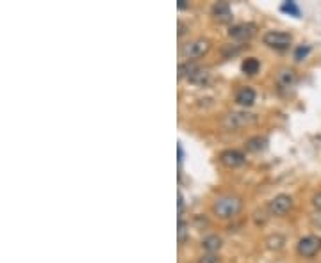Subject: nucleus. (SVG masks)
I'll use <instances>...</instances> for the list:
<instances>
[{
  "mask_svg": "<svg viewBox=\"0 0 321 263\" xmlns=\"http://www.w3.org/2000/svg\"><path fill=\"white\" fill-rule=\"evenodd\" d=\"M241 210H243V199L239 196H232V194L218 197L212 204V214L219 219H232Z\"/></svg>",
  "mask_w": 321,
  "mask_h": 263,
  "instance_id": "1",
  "label": "nucleus"
},
{
  "mask_svg": "<svg viewBox=\"0 0 321 263\" xmlns=\"http://www.w3.org/2000/svg\"><path fill=\"white\" fill-rule=\"evenodd\" d=\"M209 50H211V41L204 38H196V39H191V41L184 43V45L180 46V55L186 61H194V59L204 57Z\"/></svg>",
  "mask_w": 321,
  "mask_h": 263,
  "instance_id": "2",
  "label": "nucleus"
},
{
  "mask_svg": "<svg viewBox=\"0 0 321 263\" xmlns=\"http://www.w3.org/2000/svg\"><path fill=\"white\" fill-rule=\"evenodd\" d=\"M257 121V116L246 110H239V112H229L223 118V127L229 130H239V128L250 127Z\"/></svg>",
  "mask_w": 321,
  "mask_h": 263,
  "instance_id": "3",
  "label": "nucleus"
},
{
  "mask_svg": "<svg viewBox=\"0 0 321 263\" xmlns=\"http://www.w3.org/2000/svg\"><path fill=\"white\" fill-rule=\"evenodd\" d=\"M262 43L269 48L275 50H287L293 43V36L289 32H282V31H268L264 36H262Z\"/></svg>",
  "mask_w": 321,
  "mask_h": 263,
  "instance_id": "4",
  "label": "nucleus"
},
{
  "mask_svg": "<svg viewBox=\"0 0 321 263\" xmlns=\"http://www.w3.org/2000/svg\"><path fill=\"white\" fill-rule=\"evenodd\" d=\"M321 251V237L307 235L302 237L297 244V253L300 258H314Z\"/></svg>",
  "mask_w": 321,
  "mask_h": 263,
  "instance_id": "5",
  "label": "nucleus"
},
{
  "mask_svg": "<svg viewBox=\"0 0 321 263\" xmlns=\"http://www.w3.org/2000/svg\"><path fill=\"white\" fill-rule=\"evenodd\" d=\"M257 34V25L250 23V21H243V23H236L229 28V38L236 39L239 43L250 41L254 36Z\"/></svg>",
  "mask_w": 321,
  "mask_h": 263,
  "instance_id": "6",
  "label": "nucleus"
},
{
  "mask_svg": "<svg viewBox=\"0 0 321 263\" xmlns=\"http://www.w3.org/2000/svg\"><path fill=\"white\" fill-rule=\"evenodd\" d=\"M293 204H294V201L289 194H279V196H275L268 203V212L271 215H275V217H282V215H286L287 212H291Z\"/></svg>",
  "mask_w": 321,
  "mask_h": 263,
  "instance_id": "7",
  "label": "nucleus"
},
{
  "mask_svg": "<svg viewBox=\"0 0 321 263\" xmlns=\"http://www.w3.org/2000/svg\"><path fill=\"white\" fill-rule=\"evenodd\" d=\"M219 162H221L225 167L236 169L246 162V157H244V153L239 150H225L219 153Z\"/></svg>",
  "mask_w": 321,
  "mask_h": 263,
  "instance_id": "8",
  "label": "nucleus"
},
{
  "mask_svg": "<svg viewBox=\"0 0 321 263\" xmlns=\"http://www.w3.org/2000/svg\"><path fill=\"white\" fill-rule=\"evenodd\" d=\"M297 80H298L297 73H294V70H291V68H280L275 77V82L280 91H289L291 87H294Z\"/></svg>",
  "mask_w": 321,
  "mask_h": 263,
  "instance_id": "9",
  "label": "nucleus"
},
{
  "mask_svg": "<svg viewBox=\"0 0 321 263\" xmlns=\"http://www.w3.org/2000/svg\"><path fill=\"white\" fill-rule=\"evenodd\" d=\"M212 16L218 21H229L232 20V11H230V4L229 2H216L211 9Z\"/></svg>",
  "mask_w": 321,
  "mask_h": 263,
  "instance_id": "10",
  "label": "nucleus"
},
{
  "mask_svg": "<svg viewBox=\"0 0 321 263\" xmlns=\"http://www.w3.org/2000/svg\"><path fill=\"white\" fill-rule=\"evenodd\" d=\"M255 102V91L248 85L241 87L239 91L236 93V103L241 107H252Z\"/></svg>",
  "mask_w": 321,
  "mask_h": 263,
  "instance_id": "11",
  "label": "nucleus"
},
{
  "mask_svg": "<svg viewBox=\"0 0 321 263\" xmlns=\"http://www.w3.org/2000/svg\"><path fill=\"white\" fill-rule=\"evenodd\" d=\"M266 146H268V139L262 135L250 137V139L246 140V150L252 151V153H259V151L266 150Z\"/></svg>",
  "mask_w": 321,
  "mask_h": 263,
  "instance_id": "12",
  "label": "nucleus"
},
{
  "mask_svg": "<svg viewBox=\"0 0 321 263\" xmlns=\"http://www.w3.org/2000/svg\"><path fill=\"white\" fill-rule=\"evenodd\" d=\"M241 70H243V73L248 75V77H254V75H257L259 70H261V63H259V59H255V57H246V59L243 61V64H241Z\"/></svg>",
  "mask_w": 321,
  "mask_h": 263,
  "instance_id": "13",
  "label": "nucleus"
},
{
  "mask_svg": "<svg viewBox=\"0 0 321 263\" xmlns=\"http://www.w3.org/2000/svg\"><path fill=\"white\" fill-rule=\"evenodd\" d=\"M221 237L219 235H209L202 240V249L207 251V253H216V251L221 247Z\"/></svg>",
  "mask_w": 321,
  "mask_h": 263,
  "instance_id": "14",
  "label": "nucleus"
},
{
  "mask_svg": "<svg viewBox=\"0 0 321 263\" xmlns=\"http://www.w3.org/2000/svg\"><path fill=\"white\" fill-rule=\"evenodd\" d=\"M198 70H200V66L194 61H186V63H182L179 66V78H187L189 80Z\"/></svg>",
  "mask_w": 321,
  "mask_h": 263,
  "instance_id": "15",
  "label": "nucleus"
},
{
  "mask_svg": "<svg viewBox=\"0 0 321 263\" xmlns=\"http://www.w3.org/2000/svg\"><path fill=\"white\" fill-rule=\"evenodd\" d=\"M207 80H209V71L202 70V68L196 71V73L193 75V77L189 78L191 84H196V85H204V84H207Z\"/></svg>",
  "mask_w": 321,
  "mask_h": 263,
  "instance_id": "16",
  "label": "nucleus"
},
{
  "mask_svg": "<svg viewBox=\"0 0 321 263\" xmlns=\"http://www.w3.org/2000/svg\"><path fill=\"white\" fill-rule=\"evenodd\" d=\"M311 53V46L309 45H298L297 46V50H294V61H304V59H307V55Z\"/></svg>",
  "mask_w": 321,
  "mask_h": 263,
  "instance_id": "17",
  "label": "nucleus"
},
{
  "mask_svg": "<svg viewBox=\"0 0 321 263\" xmlns=\"http://www.w3.org/2000/svg\"><path fill=\"white\" fill-rule=\"evenodd\" d=\"M280 11H284L287 14H293L294 18H300V9H298V6L294 2H284L280 6Z\"/></svg>",
  "mask_w": 321,
  "mask_h": 263,
  "instance_id": "18",
  "label": "nucleus"
},
{
  "mask_svg": "<svg viewBox=\"0 0 321 263\" xmlns=\"http://www.w3.org/2000/svg\"><path fill=\"white\" fill-rule=\"evenodd\" d=\"M243 50V46H237V45H225L223 46V50H221V53H223V57H234V55H237V53Z\"/></svg>",
  "mask_w": 321,
  "mask_h": 263,
  "instance_id": "19",
  "label": "nucleus"
},
{
  "mask_svg": "<svg viewBox=\"0 0 321 263\" xmlns=\"http://www.w3.org/2000/svg\"><path fill=\"white\" fill-rule=\"evenodd\" d=\"M186 237H187V224L182 219H179V242L180 244L186 242Z\"/></svg>",
  "mask_w": 321,
  "mask_h": 263,
  "instance_id": "20",
  "label": "nucleus"
},
{
  "mask_svg": "<svg viewBox=\"0 0 321 263\" xmlns=\"http://www.w3.org/2000/svg\"><path fill=\"white\" fill-rule=\"evenodd\" d=\"M198 263H219V256L214 253H207L198 260Z\"/></svg>",
  "mask_w": 321,
  "mask_h": 263,
  "instance_id": "21",
  "label": "nucleus"
},
{
  "mask_svg": "<svg viewBox=\"0 0 321 263\" xmlns=\"http://www.w3.org/2000/svg\"><path fill=\"white\" fill-rule=\"evenodd\" d=\"M311 224L314 226L316 229H321V210H318L316 214L311 215Z\"/></svg>",
  "mask_w": 321,
  "mask_h": 263,
  "instance_id": "22",
  "label": "nucleus"
},
{
  "mask_svg": "<svg viewBox=\"0 0 321 263\" xmlns=\"http://www.w3.org/2000/svg\"><path fill=\"white\" fill-rule=\"evenodd\" d=\"M312 204H314L316 210H321V192L314 194V197H312Z\"/></svg>",
  "mask_w": 321,
  "mask_h": 263,
  "instance_id": "23",
  "label": "nucleus"
},
{
  "mask_svg": "<svg viewBox=\"0 0 321 263\" xmlns=\"http://www.w3.org/2000/svg\"><path fill=\"white\" fill-rule=\"evenodd\" d=\"M177 150H179V164H182V158H184V150H182V144H179V146H177Z\"/></svg>",
  "mask_w": 321,
  "mask_h": 263,
  "instance_id": "24",
  "label": "nucleus"
},
{
  "mask_svg": "<svg viewBox=\"0 0 321 263\" xmlns=\"http://www.w3.org/2000/svg\"><path fill=\"white\" fill-rule=\"evenodd\" d=\"M182 210H184V197L182 194H179V214H182Z\"/></svg>",
  "mask_w": 321,
  "mask_h": 263,
  "instance_id": "25",
  "label": "nucleus"
}]
</instances>
